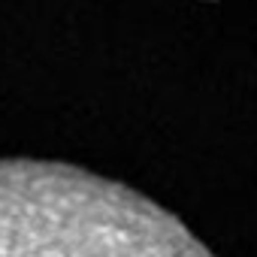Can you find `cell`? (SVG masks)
Returning a JSON list of instances; mask_svg holds the SVG:
<instances>
[{"label": "cell", "mask_w": 257, "mask_h": 257, "mask_svg": "<svg viewBox=\"0 0 257 257\" xmlns=\"http://www.w3.org/2000/svg\"><path fill=\"white\" fill-rule=\"evenodd\" d=\"M0 257H212L170 212L94 173L0 161Z\"/></svg>", "instance_id": "6da1fadb"}]
</instances>
